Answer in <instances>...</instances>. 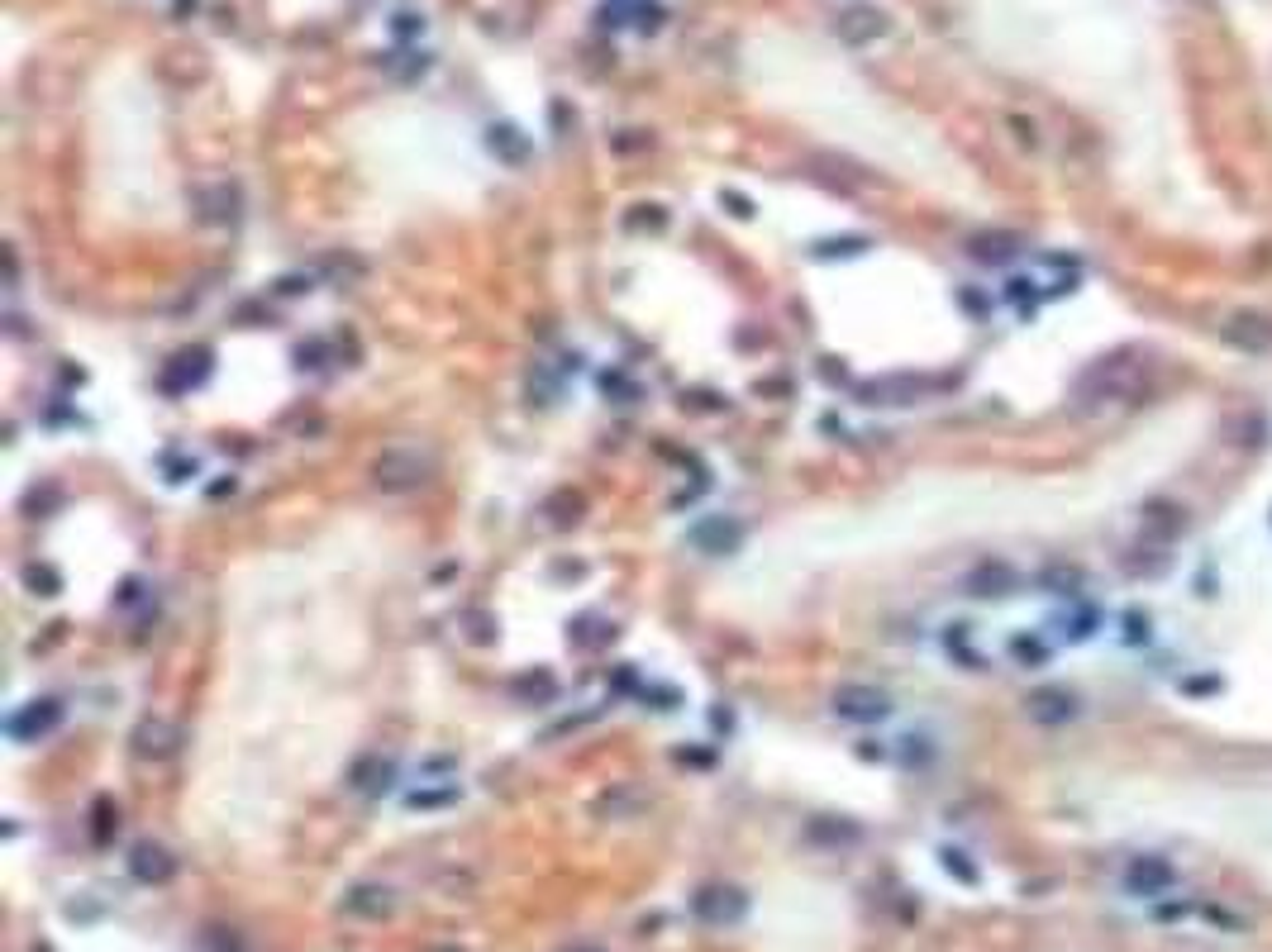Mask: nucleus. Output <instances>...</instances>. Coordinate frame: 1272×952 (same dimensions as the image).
<instances>
[{"mask_svg": "<svg viewBox=\"0 0 1272 952\" xmlns=\"http://www.w3.org/2000/svg\"><path fill=\"white\" fill-rule=\"evenodd\" d=\"M424 457H415V452H387L382 462H377V486H387V491H405V486H419L424 481Z\"/></svg>", "mask_w": 1272, "mask_h": 952, "instance_id": "obj_7", "label": "nucleus"}, {"mask_svg": "<svg viewBox=\"0 0 1272 952\" xmlns=\"http://www.w3.org/2000/svg\"><path fill=\"white\" fill-rule=\"evenodd\" d=\"M944 867H948V872H953V876H963V881H968V886H973V881H977V867H968V862H963V852H953V847H948V852H944Z\"/></svg>", "mask_w": 1272, "mask_h": 952, "instance_id": "obj_19", "label": "nucleus"}, {"mask_svg": "<svg viewBox=\"0 0 1272 952\" xmlns=\"http://www.w3.org/2000/svg\"><path fill=\"white\" fill-rule=\"evenodd\" d=\"M434 952H458V948H434Z\"/></svg>", "mask_w": 1272, "mask_h": 952, "instance_id": "obj_20", "label": "nucleus"}, {"mask_svg": "<svg viewBox=\"0 0 1272 952\" xmlns=\"http://www.w3.org/2000/svg\"><path fill=\"white\" fill-rule=\"evenodd\" d=\"M129 872H134L143 886H163V881H172L176 857L163 843H139V847L129 852Z\"/></svg>", "mask_w": 1272, "mask_h": 952, "instance_id": "obj_6", "label": "nucleus"}, {"mask_svg": "<svg viewBox=\"0 0 1272 952\" xmlns=\"http://www.w3.org/2000/svg\"><path fill=\"white\" fill-rule=\"evenodd\" d=\"M1030 715L1039 724H1068L1077 715V700L1068 691H1039V695H1030Z\"/></svg>", "mask_w": 1272, "mask_h": 952, "instance_id": "obj_10", "label": "nucleus"}, {"mask_svg": "<svg viewBox=\"0 0 1272 952\" xmlns=\"http://www.w3.org/2000/svg\"><path fill=\"white\" fill-rule=\"evenodd\" d=\"M810 839H834V843L844 839V843H853V839H858V829H853V824H839V829H829V824H810Z\"/></svg>", "mask_w": 1272, "mask_h": 952, "instance_id": "obj_18", "label": "nucleus"}, {"mask_svg": "<svg viewBox=\"0 0 1272 952\" xmlns=\"http://www.w3.org/2000/svg\"><path fill=\"white\" fill-rule=\"evenodd\" d=\"M1010 653H1015L1020 662H1030V667H1039L1043 658H1048V648H1043V643H1035V638H1015V643H1010Z\"/></svg>", "mask_w": 1272, "mask_h": 952, "instance_id": "obj_17", "label": "nucleus"}, {"mask_svg": "<svg viewBox=\"0 0 1272 952\" xmlns=\"http://www.w3.org/2000/svg\"><path fill=\"white\" fill-rule=\"evenodd\" d=\"M868 253V238H824L815 243V258H858Z\"/></svg>", "mask_w": 1272, "mask_h": 952, "instance_id": "obj_16", "label": "nucleus"}, {"mask_svg": "<svg viewBox=\"0 0 1272 952\" xmlns=\"http://www.w3.org/2000/svg\"><path fill=\"white\" fill-rule=\"evenodd\" d=\"M1220 338H1225L1229 348H1239V353H1268L1272 348V320L1268 315H1254V310H1239V315L1225 320Z\"/></svg>", "mask_w": 1272, "mask_h": 952, "instance_id": "obj_4", "label": "nucleus"}, {"mask_svg": "<svg viewBox=\"0 0 1272 952\" xmlns=\"http://www.w3.org/2000/svg\"><path fill=\"white\" fill-rule=\"evenodd\" d=\"M692 914L700 919V924H710V929H734V924H744L749 919V896L739 891V886H700L692 896Z\"/></svg>", "mask_w": 1272, "mask_h": 952, "instance_id": "obj_2", "label": "nucleus"}, {"mask_svg": "<svg viewBox=\"0 0 1272 952\" xmlns=\"http://www.w3.org/2000/svg\"><path fill=\"white\" fill-rule=\"evenodd\" d=\"M210 353L205 348H196V353H181L172 367H168V377H163V386L168 391H186V386H196V382H205V372H210V362H205Z\"/></svg>", "mask_w": 1272, "mask_h": 952, "instance_id": "obj_9", "label": "nucleus"}, {"mask_svg": "<svg viewBox=\"0 0 1272 952\" xmlns=\"http://www.w3.org/2000/svg\"><path fill=\"white\" fill-rule=\"evenodd\" d=\"M739 538H744V529L734 519H710L696 529V548H705V553H734Z\"/></svg>", "mask_w": 1272, "mask_h": 952, "instance_id": "obj_12", "label": "nucleus"}, {"mask_svg": "<svg viewBox=\"0 0 1272 952\" xmlns=\"http://www.w3.org/2000/svg\"><path fill=\"white\" fill-rule=\"evenodd\" d=\"M829 710L849 724H882L891 715V695L882 686H868V681H844L829 695Z\"/></svg>", "mask_w": 1272, "mask_h": 952, "instance_id": "obj_1", "label": "nucleus"}, {"mask_svg": "<svg viewBox=\"0 0 1272 952\" xmlns=\"http://www.w3.org/2000/svg\"><path fill=\"white\" fill-rule=\"evenodd\" d=\"M348 914H362V919H387L391 914V891L387 886H353L344 896Z\"/></svg>", "mask_w": 1272, "mask_h": 952, "instance_id": "obj_11", "label": "nucleus"}, {"mask_svg": "<svg viewBox=\"0 0 1272 952\" xmlns=\"http://www.w3.org/2000/svg\"><path fill=\"white\" fill-rule=\"evenodd\" d=\"M486 143H491V153H501L506 163H524V153H529V138H524L515 124H491Z\"/></svg>", "mask_w": 1272, "mask_h": 952, "instance_id": "obj_14", "label": "nucleus"}, {"mask_svg": "<svg viewBox=\"0 0 1272 952\" xmlns=\"http://www.w3.org/2000/svg\"><path fill=\"white\" fill-rule=\"evenodd\" d=\"M58 720H62V705L58 700H34V705H24L19 715H10V738H19V743H39L48 728H58Z\"/></svg>", "mask_w": 1272, "mask_h": 952, "instance_id": "obj_5", "label": "nucleus"}, {"mask_svg": "<svg viewBox=\"0 0 1272 952\" xmlns=\"http://www.w3.org/2000/svg\"><path fill=\"white\" fill-rule=\"evenodd\" d=\"M886 29H891V19H886L877 5H844L839 19H834V34H839L844 44H853V48H863V44H872V39H882Z\"/></svg>", "mask_w": 1272, "mask_h": 952, "instance_id": "obj_3", "label": "nucleus"}, {"mask_svg": "<svg viewBox=\"0 0 1272 952\" xmlns=\"http://www.w3.org/2000/svg\"><path fill=\"white\" fill-rule=\"evenodd\" d=\"M1125 886H1130V896H1163L1172 886V867L1163 857H1134L1125 872Z\"/></svg>", "mask_w": 1272, "mask_h": 952, "instance_id": "obj_8", "label": "nucleus"}, {"mask_svg": "<svg viewBox=\"0 0 1272 952\" xmlns=\"http://www.w3.org/2000/svg\"><path fill=\"white\" fill-rule=\"evenodd\" d=\"M973 258L1006 262V258H1015V238H1010V233H982V238H973Z\"/></svg>", "mask_w": 1272, "mask_h": 952, "instance_id": "obj_15", "label": "nucleus"}, {"mask_svg": "<svg viewBox=\"0 0 1272 952\" xmlns=\"http://www.w3.org/2000/svg\"><path fill=\"white\" fill-rule=\"evenodd\" d=\"M1010 586H1015V571L1001 567V562H986V567H977V571L968 576V591H973V596H1006Z\"/></svg>", "mask_w": 1272, "mask_h": 952, "instance_id": "obj_13", "label": "nucleus"}]
</instances>
